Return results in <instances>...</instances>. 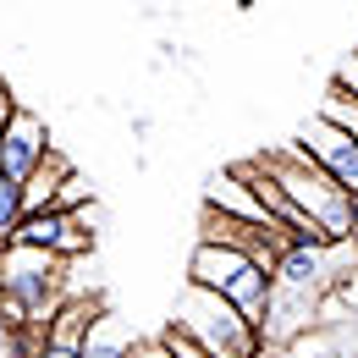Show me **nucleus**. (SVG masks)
<instances>
[{
    "label": "nucleus",
    "instance_id": "obj_1",
    "mask_svg": "<svg viewBox=\"0 0 358 358\" xmlns=\"http://www.w3.org/2000/svg\"><path fill=\"white\" fill-rule=\"evenodd\" d=\"M254 160H259V171L287 193V204H292L309 226H320L331 243H342V237H353V231H358V204L325 177L314 160H303L292 143L265 149V155H254Z\"/></svg>",
    "mask_w": 358,
    "mask_h": 358
},
{
    "label": "nucleus",
    "instance_id": "obj_2",
    "mask_svg": "<svg viewBox=\"0 0 358 358\" xmlns=\"http://www.w3.org/2000/svg\"><path fill=\"white\" fill-rule=\"evenodd\" d=\"M61 298H66V265L55 254L0 243V320L11 331H45Z\"/></svg>",
    "mask_w": 358,
    "mask_h": 358
},
{
    "label": "nucleus",
    "instance_id": "obj_3",
    "mask_svg": "<svg viewBox=\"0 0 358 358\" xmlns=\"http://www.w3.org/2000/svg\"><path fill=\"white\" fill-rule=\"evenodd\" d=\"M171 325H182L199 348L210 358H259V331L243 320V314L231 309L226 298H215V292H199V287H182L177 298V320Z\"/></svg>",
    "mask_w": 358,
    "mask_h": 358
},
{
    "label": "nucleus",
    "instance_id": "obj_4",
    "mask_svg": "<svg viewBox=\"0 0 358 358\" xmlns=\"http://www.w3.org/2000/svg\"><path fill=\"white\" fill-rule=\"evenodd\" d=\"M303 160H314L325 177L336 182L348 199L358 204V143L348 133H336L331 122H320V116H309L303 127H298V143H292Z\"/></svg>",
    "mask_w": 358,
    "mask_h": 358
},
{
    "label": "nucleus",
    "instance_id": "obj_5",
    "mask_svg": "<svg viewBox=\"0 0 358 358\" xmlns=\"http://www.w3.org/2000/svg\"><path fill=\"white\" fill-rule=\"evenodd\" d=\"M50 155V127H45V116H34V110H22L17 105V116L6 122V133H0V177L6 182H17V187H28L34 182V171L45 166Z\"/></svg>",
    "mask_w": 358,
    "mask_h": 358
},
{
    "label": "nucleus",
    "instance_id": "obj_6",
    "mask_svg": "<svg viewBox=\"0 0 358 358\" xmlns=\"http://www.w3.org/2000/svg\"><path fill=\"white\" fill-rule=\"evenodd\" d=\"M243 270H248V254H237V248H226V243H199L193 259H187V287L226 298Z\"/></svg>",
    "mask_w": 358,
    "mask_h": 358
},
{
    "label": "nucleus",
    "instance_id": "obj_7",
    "mask_svg": "<svg viewBox=\"0 0 358 358\" xmlns=\"http://www.w3.org/2000/svg\"><path fill=\"white\" fill-rule=\"evenodd\" d=\"M99 320V303H89V298H61V309L45 320V348H83V336H89V325Z\"/></svg>",
    "mask_w": 358,
    "mask_h": 358
},
{
    "label": "nucleus",
    "instance_id": "obj_8",
    "mask_svg": "<svg viewBox=\"0 0 358 358\" xmlns=\"http://www.w3.org/2000/svg\"><path fill=\"white\" fill-rule=\"evenodd\" d=\"M133 331L116 320V314H105L99 309V320L89 325V336H83V348H78V358H127L133 353Z\"/></svg>",
    "mask_w": 358,
    "mask_h": 358
},
{
    "label": "nucleus",
    "instance_id": "obj_9",
    "mask_svg": "<svg viewBox=\"0 0 358 358\" xmlns=\"http://www.w3.org/2000/svg\"><path fill=\"white\" fill-rule=\"evenodd\" d=\"M275 281H281V287H292V292H309L314 281H320V254L281 248V259H275Z\"/></svg>",
    "mask_w": 358,
    "mask_h": 358
},
{
    "label": "nucleus",
    "instance_id": "obj_10",
    "mask_svg": "<svg viewBox=\"0 0 358 358\" xmlns=\"http://www.w3.org/2000/svg\"><path fill=\"white\" fill-rule=\"evenodd\" d=\"M314 116H320V122H331L336 133H348L358 143V99H353V94H342V89H331V83H325V99H320V110H314Z\"/></svg>",
    "mask_w": 358,
    "mask_h": 358
},
{
    "label": "nucleus",
    "instance_id": "obj_11",
    "mask_svg": "<svg viewBox=\"0 0 358 358\" xmlns=\"http://www.w3.org/2000/svg\"><path fill=\"white\" fill-rule=\"evenodd\" d=\"M17 221H22V187L0 177V243L17 231Z\"/></svg>",
    "mask_w": 358,
    "mask_h": 358
},
{
    "label": "nucleus",
    "instance_id": "obj_12",
    "mask_svg": "<svg viewBox=\"0 0 358 358\" xmlns=\"http://www.w3.org/2000/svg\"><path fill=\"white\" fill-rule=\"evenodd\" d=\"M160 342H166V353H171V358H210L204 348H199V342H193V336H187V331H182V325H171V320H166Z\"/></svg>",
    "mask_w": 358,
    "mask_h": 358
},
{
    "label": "nucleus",
    "instance_id": "obj_13",
    "mask_svg": "<svg viewBox=\"0 0 358 358\" xmlns=\"http://www.w3.org/2000/svg\"><path fill=\"white\" fill-rule=\"evenodd\" d=\"M331 89H342V94H353V99H358V50L336 61V72H331Z\"/></svg>",
    "mask_w": 358,
    "mask_h": 358
},
{
    "label": "nucleus",
    "instance_id": "obj_14",
    "mask_svg": "<svg viewBox=\"0 0 358 358\" xmlns=\"http://www.w3.org/2000/svg\"><path fill=\"white\" fill-rule=\"evenodd\" d=\"M127 358H171V353H166V342H160V336H138Z\"/></svg>",
    "mask_w": 358,
    "mask_h": 358
},
{
    "label": "nucleus",
    "instance_id": "obj_15",
    "mask_svg": "<svg viewBox=\"0 0 358 358\" xmlns=\"http://www.w3.org/2000/svg\"><path fill=\"white\" fill-rule=\"evenodd\" d=\"M17 116V99H11V83L0 78V133H6V122Z\"/></svg>",
    "mask_w": 358,
    "mask_h": 358
},
{
    "label": "nucleus",
    "instance_id": "obj_16",
    "mask_svg": "<svg viewBox=\"0 0 358 358\" xmlns=\"http://www.w3.org/2000/svg\"><path fill=\"white\" fill-rule=\"evenodd\" d=\"M34 358H78V353H72V348H39Z\"/></svg>",
    "mask_w": 358,
    "mask_h": 358
},
{
    "label": "nucleus",
    "instance_id": "obj_17",
    "mask_svg": "<svg viewBox=\"0 0 358 358\" xmlns=\"http://www.w3.org/2000/svg\"><path fill=\"white\" fill-rule=\"evenodd\" d=\"M6 348H11V325L0 320V358H6Z\"/></svg>",
    "mask_w": 358,
    "mask_h": 358
}]
</instances>
